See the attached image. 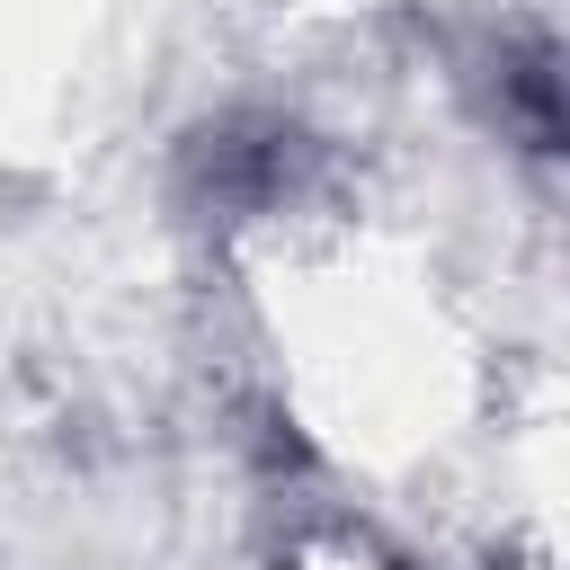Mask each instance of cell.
I'll return each mask as SVG.
<instances>
[{
  "mask_svg": "<svg viewBox=\"0 0 570 570\" xmlns=\"http://www.w3.org/2000/svg\"><path fill=\"white\" fill-rule=\"evenodd\" d=\"M303 160H312V142L294 125H276V116H232V125L196 134V178H205L214 214H267V205H285L294 178H303Z\"/></svg>",
  "mask_w": 570,
  "mask_h": 570,
  "instance_id": "1",
  "label": "cell"
},
{
  "mask_svg": "<svg viewBox=\"0 0 570 570\" xmlns=\"http://www.w3.org/2000/svg\"><path fill=\"white\" fill-rule=\"evenodd\" d=\"M294 570H392L383 552H365V543H312Z\"/></svg>",
  "mask_w": 570,
  "mask_h": 570,
  "instance_id": "2",
  "label": "cell"
}]
</instances>
